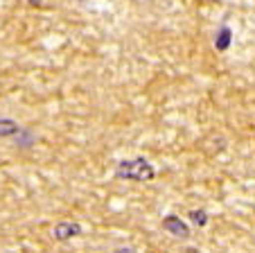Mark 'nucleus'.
<instances>
[{
  "instance_id": "obj_1",
  "label": "nucleus",
  "mask_w": 255,
  "mask_h": 253,
  "mask_svg": "<svg viewBox=\"0 0 255 253\" xmlns=\"http://www.w3.org/2000/svg\"><path fill=\"white\" fill-rule=\"evenodd\" d=\"M156 170L147 158H129V161H120L116 167V179H122V181H154Z\"/></svg>"
},
{
  "instance_id": "obj_2",
  "label": "nucleus",
  "mask_w": 255,
  "mask_h": 253,
  "mask_svg": "<svg viewBox=\"0 0 255 253\" xmlns=\"http://www.w3.org/2000/svg\"><path fill=\"white\" fill-rule=\"evenodd\" d=\"M82 233H84V229L79 222H59L52 229V238L57 240V242H68V240H72V238H79Z\"/></svg>"
},
{
  "instance_id": "obj_3",
  "label": "nucleus",
  "mask_w": 255,
  "mask_h": 253,
  "mask_svg": "<svg viewBox=\"0 0 255 253\" xmlns=\"http://www.w3.org/2000/svg\"><path fill=\"white\" fill-rule=\"evenodd\" d=\"M163 231H167V233H172L174 238H181V240H188L190 238V226L185 224L181 217L176 215H167L163 220Z\"/></svg>"
},
{
  "instance_id": "obj_4",
  "label": "nucleus",
  "mask_w": 255,
  "mask_h": 253,
  "mask_svg": "<svg viewBox=\"0 0 255 253\" xmlns=\"http://www.w3.org/2000/svg\"><path fill=\"white\" fill-rule=\"evenodd\" d=\"M231 43H233V29L228 25H222L215 34V50L217 52H226L231 48Z\"/></svg>"
},
{
  "instance_id": "obj_5",
  "label": "nucleus",
  "mask_w": 255,
  "mask_h": 253,
  "mask_svg": "<svg viewBox=\"0 0 255 253\" xmlns=\"http://www.w3.org/2000/svg\"><path fill=\"white\" fill-rule=\"evenodd\" d=\"M23 129L16 120L11 118H0V138H14L18 131Z\"/></svg>"
},
{
  "instance_id": "obj_6",
  "label": "nucleus",
  "mask_w": 255,
  "mask_h": 253,
  "mask_svg": "<svg viewBox=\"0 0 255 253\" xmlns=\"http://www.w3.org/2000/svg\"><path fill=\"white\" fill-rule=\"evenodd\" d=\"M14 138H16V143H18V147H29V145L34 143V134L27 129H20Z\"/></svg>"
},
{
  "instance_id": "obj_7",
  "label": "nucleus",
  "mask_w": 255,
  "mask_h": 253,
  "mask_svg": "<svg viewBox=\"0 0 255 253\" xmlns=\"http://www.w3.org/2000/svg\"><path fill=\"white\" fill-rule=\"evenodd\" d=\"M188 217H190V220H192L197 226H206V224H208V213H206V210H190Z\"/></svg>"
},
{
  "instance_id": "obj_8",
  "label": "nucleus",
  "mask_w": 255,
  "mask_h": 253,
  "mask_svg": "<svg viewBox=\"0 0 255 253\" xmlns=\"http://www.w3.org/2000/svg\"><path fill=\"white\" fill-rule=\"evenodd\" d=\"M116 253H138L135 249H127V247H122V249H116Z\"/></svg>"
},
{
  "instance_id": "obj_9",
  "label": "nucleus",
  "mask_w": 255,
  "mask_h": 253,
  "mask_svg": "<svg viewBox=\"0 0 255 253\" xmlns=\"http://www.w3.org/2000/svg\"><path fill=\"white\" fill-rule=\"evenodd\" d=\"M27 5H32V7H41V5H43V0H27Z\"/></svg>"
},
{
  "instance_id": "obj_10",
  "label": "nucleus",
  "mask_w": 255,
  "mask_h": 253,
  "mask_svg": "<svg viewBox=\"0 0 255 253\" xmlns=\"http://www.w3.org/2000/svg\"><path fill=\"white\" fill-rule=\"evenodd\" d=\"M79 2H86V0H79Z\"/></svg>"
}]
</instances>
